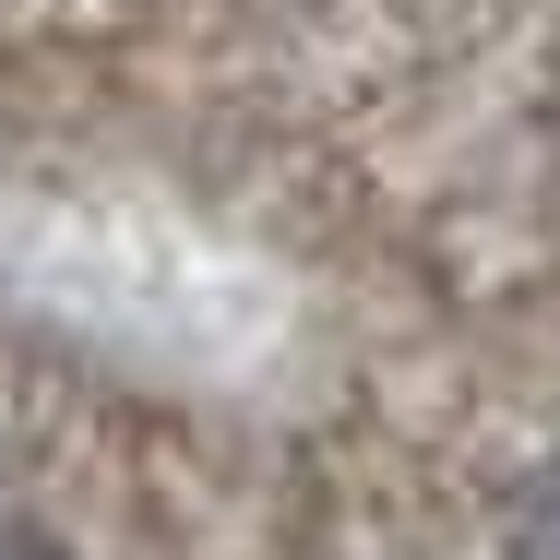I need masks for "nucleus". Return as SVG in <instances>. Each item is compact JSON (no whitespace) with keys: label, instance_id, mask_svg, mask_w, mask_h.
<instances>
[{"label":"nucleus","instance_id":"f257e3e1","mask_svg":"<svg viewBox=\"0 0 560 560\" xmlns=\"http://www.w3.org/2000/svg\"><path fill=\"white\" fill-rule=\"evenodd\" d=\"M0 560H96V549L60 525V501H0Z\"/></svg>","mask_w":560,"mask_h":560},{"label":"nucleus","instance_id":"f03ea898","mask_svg":"<svg viewBox=\"0 0 560 560\" xmlns=\"http://www.w3.org/2000/svg\"><path fill=\"white\" fill-rule=\"evenodd\" d=\"M513 560H560V465L525 489V513H513V537H501Z\"/></svg>","mask_w":560,"mask_h":560}]
</instances>
